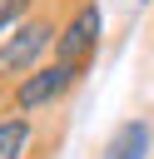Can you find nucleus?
Segmentation results:
<instances>
[{
	"label": "nucleus",
	"instance_id": "nucleus-1",
	"mask_svg": "<svg viewBox=\"0 0 154 159\" xmlns=\"http://www.w3.org/2000/svg\"><path fill=\"white\" fill-rule=\"evenodd\" d=\"M55 20L50 15H30L20 20L5 40H0V80H25L35 65H45V50H55Z\"/></svg>",
	"mask_w": 154,
	"mask_h": 159
},
{
	"label": "nucleus",
	"instance_id": "nucleus-4",
	"mask_svg": "<svg viewBox=\"0 0 154 159\" xmlns=\"http://www.w3.org/2000/svg\"><path fill=\"white\" fill-rule=\"evenodd\" d=\"M144 154H149V124L144 119H124L109 134V144H104L99 159H144Z\"/></svg>",
	"mask_w": 154,
	"mask_h": 159
},
{
	"label": "nucleus",
	"instance_id": "nucleus-6",
	"mask_svg": "<svg viewBox=\"0 0 154 159\" xmlns=\"http://www.w3.org/2000/svg\"><path fill=\"white\" fill-rule=\"evenodd\" d=\"M30 10H35V0H0V40H5L20 20H30Z\"/></svg>",
	"mask_w": 154,
	"mask_h": 159
},
{
	"label": "nucleus",
	"instance_id": "nucleus-2",
	"mask_svg": "<svg viewBox=\"0 0 154 159\" xmlns=\"http://www.w3.org/2000/svg\"><path fill=\"white\" fill-rule=\"evenodd\" d=\"M79 75H84V65H65V60H45V65H35L25 80H15V94H10L15 114H35V109L60 104V99L79 84Z\"/></svg>",
	"mask_w": 154,
	"mask_h": 159
},
{
	"label": "nucleus",
	"instance_id": "nucleus-5",
	"mask_svg": "<svg viewBox=\"0 0 154 159\" xmlns=\"http://www.w3.org/2000/svg\"><path fill=\"white\" fill-rule=\"evenodd\" d=\"M35 144V119L30 114H5L0 119V159H25Z\"/></svg>",
	"mask_w": 154,
	"mask_h": 159
},
{
	"label": "nucleus",
	"instance_id": "nucleus-3",
	"mask_svg": "<svg viewBox=\"0 0 154 159\" xmlns=\"http://www.w3.org/2000/svg\"><path fill=\"white\" fill-rule=\"evenodd\" d=\"M99 30H104L99 0L75 5V15H70V20L60 25V35H55V60H65V65H89L94 50H99Z\"/></svg>",
	"mask_w": 154,
	"mask_h": 159
}]
</instances>
